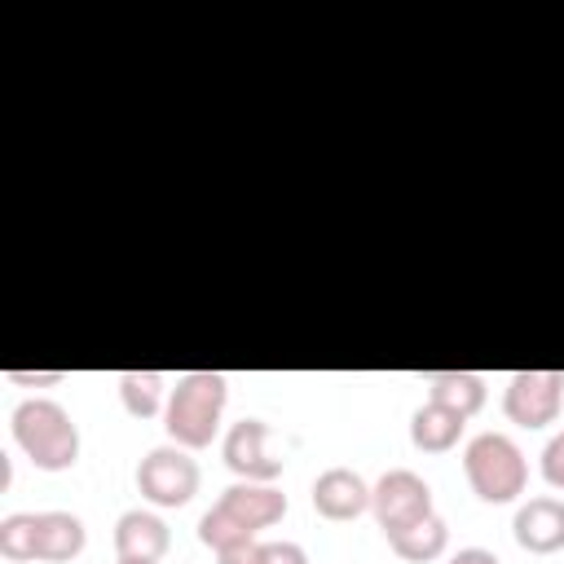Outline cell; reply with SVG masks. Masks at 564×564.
<instances>
[{"instance_id":"3957f363","label":"cell","mask_w":564,"mask_h":564,"mask_svg":"<svg viewBox=\"0 0 564 564\" xmlns=\"http://www.w3.org/2000/svg\"><path fill=\"white\" fill-rule=\"evenodd\" d=\"M463 471H467V485L480 502H516L529 485V463L520 454V445L507 436V432H480L467 441L463 449Z\"/></svg>"},{"instance_id":"44dd1931","label":"cell","mask_w":564,"mask_h":564,"mask_svg":"<svg viewBox=\"0 0 564 564\" xmlns=\"http://www.w3.org/2000/svg\"><path fill=\"white\" fill-rule=\"evenodd\" d=\"M264 564H308L300 542H264Z\"/></svg>"},{"instance_id":"8992f818","label":"cell","mask_w":564,"mask_h":564,"mask_svg":"<svg viewBox=\"0 0 564 564\" xmlns=\"http://www.w3.org/2000/svg\"><path fill=\"white\" fill-rule=\"evenodd\" d=\"M560 401H564V375L560 370H516L507 392H502V414L516 427H546L560 419Z\"/></svg>"},{"instance_id":"6da1fadb","label":"cell","mask_w":564,"mask_h":564,"mask_svg":"<svg viewBox=\"0 0 564 564\" xmlns=\"http://www.w3.org/2000/svg\"><path fill=\"white\" fill-rule=\"evenodd\" d=\"M229 401V383L216 370H189L172 383L167 392V410H163V427L172 436V445L181 449H207L220 432V414Z\"/></svg>"},{"instance_id":"7a4b0ae2","label":"cell","mask_w":564,"mask_h":564,"mask_svg":"<svg viewBox=\"0 0 564 564\" xmlns=\"http://www.w3.org/2000/svg\"><path fill=\"white\" fill-rule=\"evenodd\" d=\"M9 427H13L18 449L40 471H66L79 463V427L57 401H48V397L18 401L9 414Z\"/></svg>"},{"instance_id":"ffe728a7","label":"cell","mask_w":564,"mask_h":564,"mask_svg":"<svg viewBox=\"0 0 564 564\" xmlns=\"http://www.w3.org/2000/svg\"><path fill=\"white\" fill-rule=\"evenodd\" d=\"M216 560H220V564H264V542L247 538V542H238V546L216 551Z\"/></svg>"},{"instance_id":"9c48e42d","label":"cell","mask_w":564,"mask_h":564,"mask_svg":"<svg viewBox=\"0 0 564 564\" xmlns=\"http://www.w3.org/2000/svg\"><path fill=\"white\" fill-rule=\"evenodd\" d=\"M313 511L322 520H357L361 511H370V485L352 471V467H326L313 480Z\"/></svg>"},{"instance_id":"8fae6325","label":"cell","mask_w":564,"mask_h":564,"mask_svg":"<svg viewBox=\"0 0 564 564\" xmlns=\"http://www.w3.org/2000/svg\"><path fill=\"white\" fill-rule=\"evenodd\" d=\"M167 546H172V533H167V524H163L154 511L132 507V511H123V516L115 520V555H119V560L159 564V560L167 555Z\"/></svg>"},{"instance_id":"9a60e30c","label":"cell","mask_w":564,"mask_h":564,"mask_svg":"<svg viewBox=\"0 0 564 564\" xmlns=\"http://www.w3.org/2000/svg\"><path fill=\"white\" fill-rule=\"evenodd\" d=\"M167 379L159 370H123L119 375V401L132 419H154L167 410Z\"/></svg>"},{"instance_id":"52a82bcc","label":"cell","mask_w":564,"mask_h":564,"mask_svg":"<svg viewBox=\"0 0 564 564\" xmlns=\"http://www.w3.org/2000/svg\"><path fill=\"white\" fill-rule=\"evenodd\" d=\"M273 432L264 419H238L225 441H220V454H225V467L238 476V480H256V485H273L282 476V454L269 445Z\"/></svg>"},{"instance_id":"7c38bea8","label":"cell","mask_w":564,"mask_h":564,"mask_svg":"<svg viewBox=\"0 0 564 564\" xmlns=\"http://www.w3.org/2000/svg\"><path fill=\"white\" fill-rule=\"evenodd\" d=\"M35 560H48V564H66L84 551L88 542V529L79 516L70 511H35Z\"/></svg>"},{"instance_id":"e0dca14e","label":"cell","mask_w":564,"mask_h":564,"mask_svg":"<svg viewBox=\"0 0 564 564\" xmlns=\"http://www.w3.org/2000/svg\"><path fill=\"white\" fill-rule=\"evenodd\" d=\"M35 511H13V516H4L0 520V555L4 560H18V564H26V560H35Z\"/></svg>"},{"instance_id":"ac0fdd59","label":"cell","mask_w":564,"mask_h":564,"mask_svg":"<svg viewBox=\"0 0 564 564\" xmlns=\"http://www.w3.org/2000/svg\"><path fill=\"white\" fill-rule=\"evenodd\" d=\"M247 538H256L251 529H242L229 511H220V507H212V511H203V520H198V542L203 546H212V551H225V546H238V542H247Z\"/></svg>"},{"instance_id":"4fadbf2b","label":"cell","mask_w":564,"mask_h":564,"mask_svg":"<svg viewBox=\"0 0 564 564\" xmlns=\"http://www.w3.org/2000/svg\"><path fill=\"white\" fill-rule=\"evenodd\" d=\"M463 427H467V419L454 414V410H445V405H436V401H423V405L410 414V441H414V449H423V454H445V449H454L458 436H463Z\"/></svg>"},{"instance_id":"30bf717a","label":"cell","mask_w":564,"mask_h":564,"mask_svg":"<svg viewBox=\"0 0 564 564\" xmlns=\"http://www.w3.org/2000/svg\"><path fill=\"white\" fill-rule=\"evenodd\" d=\"M216 507H220V511H229L242 529L260 533V529H269V524H278V520L286 516V494H282V489H273V485L238 480V485H229V489L216 498Z\"/></svg>"},{"instance_id":"277c9868","label":"cell","mask_w":564,"mask_h":564,"mask_svg":"<svg viewBox=\"0 0 564 564\" xmlns=\"http://www.w3.org/2000/svg\"><path fill=\"white\" fill-rule=\"evenodd\" d=\"M370 511H375L383 538H392V533H401V529H410L436 511L432 485L410 467H392L370 485Z\"/></svg>"},{"instance_id":"cb8c5ba5","label":"cell","mask_w":564,"mask_h":564,"mask_svg":"<svg viewBox=\"0 0 564 564\" xmlns=\"http://www.w3.org/2000/svg\"><path fill=\"white\" fill-rule=\"evenodd\" d=\"M115 564H145V560H115Z\"/></svg>"},{"instance_id":"5b68a950","label":"cell","mask_w":564,"mask_h":564,"mask_svg":"<svg viewBox=\"0 0 564 564\" xmlns=\"http://www.w3.org/2000/svg\"><path fill=\"white\" fill-rule=\"evenodd\" d=\"M198 463L181 445H159L137 463V489L154 507H185L198 494Z\"/></svg>"},{"instance_id":"7402d4cb","label":"cell","mask_w":564,"mask_h":564,"mask_svg":"<svg viewBox=\"0 0 564 564\" xmlns=\"http://www.w3.org/2000/svg\"><path fill=\"white\" fill-rule=\"evenodd\" d=\"M449 564H502V560L494 551H485V546H463V551L449 555Z\"/></svg>"},{"instance_id":"2e32d148","label":"cell","mask_w":564,"mask_h":564,"mask_svg":"<svg viewBox=\"0 0 564 564\" xmlns=\"http://www.w3.org/2000/svg\"><path fill=\"white\" fill-rule=\"evenodd\" d=\"M388 546H392L401 560H410V564H432V560L445 555V546H449V529H445V520L432 511L427 520H419V524L392 533Z\"/></svg>"},{"instance_id":"ba28073f","label":"cell","mask_w":564,"mask_h":564,"mask_svg":"<svg viewBox=\"0 0 564 564\" xmlns=\"http://www.w3.org/2000/svg\"><path fill=\"white\" fill-rule=\"evenodd\" d=\"M511 533L520 542V551L529 555H555L564 551V502L560 498H529L516 507V520H511Z\"/></svg>"},{"instance_id":"d6986e66","label":"cell","mask_w":564,"mask_h":564,"mask_svg":"<svg viewBox=\"0 0 564 564\" xmlns=\"http://www.w3.org/2000/svg\"><path fill=\"white\" fill-rule=\"evenodd\" d=\"M542 480H546L551 489H564V432L551 436L546 449H542Z\"/></svg>"},{"instance_id":"603a6c76","label":"cell","mask_w":564,"mask_h":564,"mask_svg":"<svg viewBox=\"0 0 564 564\" xmlns=\"http://www.w3.org/2000/svg\"><path fill=\"white\" fill-rule=\"evenodd\" d=\"M9 383H62V370H44V375H26V370H9Z\"/></svg>"},{"instance_id":"5bb4252c","label":"cell","mask_w":564,"mask_h":564,"mask_svg":"<svg viewBox=\"0 0 564 564\" xmlns=\"http://www.w3.org/2000/svg\"><path fill=\"white\" fill-rule=\"evenodd\" d=\"M427 401L471 419L485 405V379L471 370H436V375H427Z\"/></svg>"}]
</instances>
